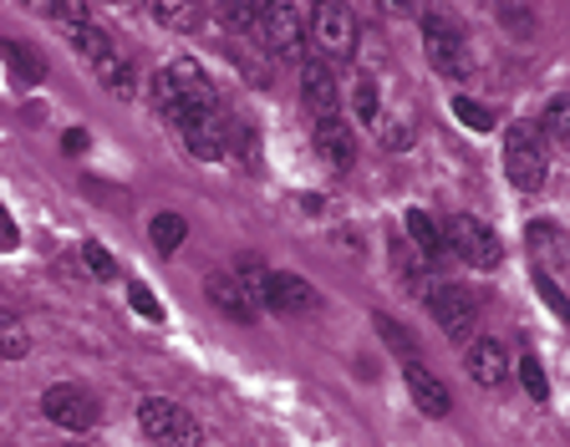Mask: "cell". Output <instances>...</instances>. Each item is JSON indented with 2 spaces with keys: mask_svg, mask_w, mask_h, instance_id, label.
Wrapping results in <instances>:
<instances>
[{
  "mask_svg": "<svg viewBox=\"0 0 570 447\" xmlns=\"http://www.w3.org/2000/svg\"><path fill=\"white\" fill-rule=\"evenodd\" d=\"M439 235H443V249H449V255H459L463 265H474V270H494L499 259H504L499 235L489 229L484 219H474V213H453Z\"/></svg>",
  "mask_w": 570,
  "mask_h": 447,
  "instance_id": "3",
  "label": "cell"
},
{
  "mask_svg": "<svg viewBox=\"0 0 570 447\" xmlns=\"http://www.w3.org/2000/svg\"><path fill=\"white\" fill-rule=\"evenodd\" d=\"M21 245V229H16V219L6 209H0V249H16Z\"/></svg>",
  "mask_w": 570,
  "mask_h": 447,
  "instance_id": "33",
  "label": "cell"
},
{
  "mask_svg": "<svg viewBox=\"0 0 570 447\" xmlns=\"http://www.w3.org/2000/svg\"><path fill=\"white\" fill-rule=\"evenodd\" d=\"M47 16L67 21L71 31H77V26H87V6H77V0H47Z\"/></svg>",
  "mask_w": 570,
  "mask_h": 447,
  "instance_id": "31",
  "label": "cell"
},
{
  "mask_svg": "<svg viewBox=\"0 0 570 447\" xmlns=\"http://www.w3.org/2000/svg\"><path fill=\"white\" fill-rule=\"evenodd\" d=\"M41 413H47L57 427H67V433H87V427H97L102 407H97V397L87 387H77V381H57V387L41 391Z\"/></svg>",
  "mask_w": 570,
  "mask_h": 447,
  "instance_id": "7",
  "label": "cell"
},
{
  "mask_svg": "<svg viewBox=\"0 0 570 447\" xmlns=\"http://www.w3.org/2000/svg\"><path fill=\"white\" fill-rule=\"evenodd\" d=\"M97 77H102L112 92H132V67H128V61H118V57L102 61V67H97Z\"/></svg>",
  "mask_w": 570,
  "mask_h": 447,
  "instance_id": "28",
  "label": "cell"
},
{
  "mask_svg": "<svg viewBox=\"0 0 570 447\" xmlns=\"http://www.w3.org/2000/svg\"><path fill=\"white\" fill-rule=\"evenodd\" d=\"M154 16H158V21H168V26H178V16H184V6H154Z\"/></svg>",
  "mask_w": 570,
  "mask_h": 447,
  "instance_id": "35",
  "label": "cell"
},
{
  "mask_svg": "<svg viewBox=\"0 0 570 447\" xmlns=\"http://www.w3.org/2000/svg\"><path fill=\"white\" fill-rule=\"evenodd\" d=\"M154 249H164V255H174L178 245H184V235H189V224H184V213H154Z\"/></svg>",
  "mask_w": 570,
  "mask_h": 447,
  "instance_id": "20",
  "label": "cell"
},
{
  "mask_svg": "<svg viewBox=\"0 0 570 447\" xmlns=\"http://www.w3.org/2000/svg\"><path fill=\"white\" fill-rule=\"evenodd\" d=\"M530 255H534V265H540V275L566 270L570 245H566V235H560L556 219H534L530 224Z\"/></svg>",
  "mask_w": 570,
  "mask_h": 447,
  "instance_id": "17",
  "label": "cell"
},
{
  "mask_svg": "<svg viewBox=\"0 0 570 447\" xmlns=\"http://www.w3.org/2000/svg\"><path fill=\"white\" fill-rule=\"evenodd\" d=\"M377 336H382V341H387L397 356H403V361H417V341H413V330H403L392 316H377Z\"/></svg>",
  "mask_w": 570,
  "mask_h": 447,
  "instance_id": "24",
  "label": "cell"
},
{
  "mask_svg": "<svg viewBox=\"0 0 570 447\" xmlns=\"http://www.w3.org/2000/svg\"><path fill=\"white\" fill-rule=\"evenodd\" d=\"M352 112H356V122H377V118H382L377 82H372V77H356V87H352Z\"/></svg>",
  "mask_w": 570,
  "mask_h": 447,
  "instance_id": "22",
  "label": "cell"
},
{
  "mask_svg": "<svg viewBox=\"0 0 570 447\" xmlns=\"http://www.w3.org/2000/svg\"><path fill=\"white\" fill-rule=\"evenodd\" d=\"M423 47H428V61H433L443 77H463V71H469V47H463V31L453 16H443V11L423 16Z\"/></svg>",
  "mask_w": 570,
  "mask_h": 447,
  "instance_id": "8",
  "label": "cell"
},
{
  "mask_svg": "<svg viewBox=\"0 0 570 447\" xmlns=\"http://www.w3.org/2000/svg\"><path fill=\"white\" fill-rule=\"evenodd\" d=\"M301 102H306L311 118H336L342 112V92H336V71L326 67L321 57L301 61Z\"/></svg>",
  "mask_w": 570,
  "mask_h": 447,
  "instance_id": "12",
  "label": "cell"
},
{
  "mask_svg": "<svg viewBox=\"0 0 570 447\" xmlns=\"http://www.w3.org/2000/svg\"><path fill=\"white\" fill-rule=\"evenodd\" d=\"M71 447H87V443H71Z\"/></svg>",
  "mask_w": 570,
  "mask_h": 447,
  "instance_id": "36",
  "label": "cell"
},
{
  "mask_svg": "<svg viewBox=\"0 0 570 447\" xmlns=\"http://www.w3.org/2000/svg\"><path fill=\"white\" fill-rule=\"evenodd\" d=\"M403 377H407V391H413V401H417V413L423 417H449L453 413L449 387H443L423 361H403Z\"/></svg>",
  "mask_w": 570,
  "mask_h": 447,
  "instance_id": "14",
  "label": "cell"
},
{
  "mask_svg": "<svg viewBox=\"0 0 570 447\" xmlns=\"http://www.w3.org/2000/svg\"><path fill=\"white\" fill-rule=\"evenodd\" d=\"M534 290H540V295H546V306H550V316H560V320H566V295H560V285L556 280H550V275H540V270H534Z\"/></svg>",
  "mask_w": 570,
  "mask_h": 447,
  "instance_id": "30",
  "label": "cell"
},
{
  "mask_svg": "<svg viewBox=\"0 0 570 447\" xmlns=\"http://www.w3.org/2000/svg\"><path fill=\"white\" fill-rule=\"evenodd\" d=\"M71 47H77L82 61H92V67H102V61L118 57V51H112V36L97 31V26H77V31H71Z\"/></svg>",
  "mask_w": 570,
  "mask_h": 447,
  "instance_id": "19",
  "label": "cell"
},
{
  "mask_svg": "<svg viewBox=\"0 0 570 447\" xmlns=\"http://www.w3.org/2000/svg\"><path fill=\"white\" fill-rule=\"evenodd\" d=\"M128 295H132V306H138V316H142V320H164V306H158L154 290H148L142 280H132V285H128Z\"/></svg>",
  "mask_w": 570,
  "mask_h": 447,
  "instance_id": "29",
  "label": "cell"
},
{
  "mask_svg": "<svg viewBox=\"0 0 570 447\" xmlns=\"http://www.w3.org/2000/svg\"><path fill=\"white\" fill-rule=\"evenodd\" d=\"M407 239H413V245H417V255H423V259H439L443 255V235H439V224H433V219H428V213L423 209H407Z\"/></svg>",
  "mask_w": 570,
  "mask_h": 447,
  "instance_id": "18",
  "label": "cell"
},
{
  "mask_svg": "<svg viewBox=\"0 0 570 447\" xmlns=\"http://www.w3.org/2000/svg\"><path fill=\"white\" fill-rule=\"evenodd\" d=\"M184 148H189V158H204V163H214V158L229 153V132H235V122L225 118V107H214V112H199V118L184 122Z\"/></svg>",
  "mask_w": 570,
  "mask_h": 447,
  "instance_id": "10",
  "label": "cell"
},
{
  "mask_svg": "<svg viewBox=\"0 0 570 447\" xmlns=\"http://www.w3.org/2000/svg\"><path fill=\"white\" fill-rule=\"evenodd\" d=\"M261 36L265 47L275 51V57H291L296 61L301 51H306V21H301L296 6H261Z\"/></svg>",
  "mask_w": 570,
  "mask_h": 447,
  "instance_id": "11",
  "label": "cell"
},
{
  "mask_svg": "<svg viewBox=\"0 0 570 447\" xmlns=\"http://www.w3.org/2000/svg\"><path fill=\"white\" fill-rule=\"evenodd\" d=\"M61 148H67V153H82V148H87V132H82V128H71L67 138H61Z\"/></svg>",
  "mask_w": 570,
  "mask_h": 447,
  "instance_id": "34",
  "label": "cell"
},
{
  "mask_svg": "<svg viewBox=\"0 0 570 447\" xmlns=\"http://www.w3.org/2000/svg\"><path fill=\"white\" fill-rule=\"evenodd\" d=\"M534 132H546L550 142H566L570 138V102H566V97H550L546 118H540V128H534Z\"/></svg>",
  "mask_w": 570,
  "mask_h": 447,
  "instance_id": "23",
  "label": "cell"
},
{
  "mask_svg": "<svg viewBox=\"0 0 570 447\" xmlns=\"http://www.w3.org/2000/svg\"><path fill=\"white\" fill-rule=\"evenodd\" d=\"M463 366H469V377H474L479 387H504V381H510V351H504V341H494V336L469 346Z\"/></svg>",
  "mask_w": 570,
  "mask_h": 447,
  "instance_id": "15",
  "label": "cell"
},
{
  "mask_svg": "<svg viewBox=\"0 0 570 447\" xmlns=\"http://www.w3.org/2000/svg\"><path fill=\"white\" fill-rule=\"evenodd\" d=\"M26 351H31V336H26V326L11 316V310H0V356H6V361H21Z\"/></svg>",
  "mask_w": 570,
  "mask_h": 447,
  "instance_id": "21",
  "label": "cell"
},
{
  "mask_svg": "<svg viewBox=\"0 0 570 447\" xmlns=\"http://www.w3.org/2000/svg\"><path fill=\"white\" fill-rule=\"evenodd\" d=\"M504 173H510V183L520 193H534L546 189V142H540V132L530 128V122H510V132H504Z\"/></svg>",
  "mask_w": 570,
  "mask_h": 447,
  "instance_id": "2",
  "label": "cell"
},
{
  "mask_svg": "<svg viewBox=\"0 0 570 447\" xmlns=\"http://www.w3.org/2000/svg\"><path fill=\"white\" fill-rule=\"evenodd\" d=\"M311 41H316V51H321V61L332 67V61H352L356 57V16L346 11V6H336V0H326V6H316L311 11Z\"/></svg>",
  "mask_w": 570,
  "mask_h": 447,
  "instance_id": "5",
  "label": "cell"
},
{
  "mask_svg": "<svg viewBox=\"0 0 570 447\" xmlns=\"http://www.w3.org/2000/svg\"><path fill=\"white\" fill-rule=\"evenodd\" d=\"M138 427L148 433V443H164V447H199L204 427L194 423L189 407H178L168 397H148L138 407Z\"/></svg>",
  "mask_w": 570,
  "mask_h": 447,
  "instance_id": "4",
  "label": "cell"
},
{
  "mask_svg": "<svg viewBox=\"0 0 570 447\" xmlns=\"http://www.w3.org/2000/svg\"><path fill=\"white\" fill-rule=\"evenodd\" d=\"M204 290H209V300L219 310H225L229 320H255V295H249V285L239 280V275H209V280H204Z\"/></svg>",
  "mask_w": 570,
  "mask_h": 447,
  "instance_id": "16",
  "label": "cell"
},
{
  "mask_svg": "<svg viewBox=\"0 0 570 447\" xmlns=\"http://www.w3.org/2000/svg\"><path fill=\"white\" fill-rule=\"evenodd\" d=\"M6 57L16 61V77H21V82H36V77H41V61H36L26 47H6Z\"/></svg>",
  "mask_w": 570,
  "mask_h": 447,
  "instance_id": "32",
  "label": "cell"
},
{
  "mask_svg": "<svg viewBox=\"0 0 570 447\" xmlns=\"http://www.w3.org/2000/svg\"><path fill=\"white\" fill-rule=\"evenodd\" d=\"M82 259H87V270H92L97 280H118V259L107 255L97 239H87V245H82Z\"/></svg>",
  "mask_w": 570,
  "mask_h": 447,
  "instance_id": "26",
  "label": "cell"
},
{
  "mask_svg": "<svg viewBox=\"0 0 570 447\" xmlns=\"http://www.w3.org/2000/svg\"><path fill=\"white\" fill-rule=\"evenodd\" d=\"M428 310H433V320L443 326L449 341H469L479 326V295L469 285H433L428 290Z\"/></svg>",
  "mask_w": 570,
  "mask_h": 447,
  "instance_id": "6",
  "label": "cell"
},
{
  "mask_svg": "<svg viewBox=\"0 0 570 447\" xmlns=\"http://www.w3.org/2000/svg\"><path fill=\"white\" fill-rule=\"evenodd\" d=\"M316 153H321V163L336 168V173H346V168L356 163V132L342 122V112L316 122Z\"/></svg>",
  "mask_w": 570,
  "mask_h": 447,
  "instance_id": "13",
  "label": "cell"
},
{
  "mask_svg": "<svg viewBox=\"0 0 570 447\" xmlns=\"http://www.w3.org/2000/svg\"><path fill=\"white\" fill-rule=\"evenodd\" d=\"M154 102H158V112H164L174 128H184V122L199 118V112H214V107H219V97H214V82L204 77L199 61H194V57H174L154 77Z\"/></svg>",
  "mask_w": 570,
  "mask_h": 447,
  "instance_id": "1",
  "label": "cell"
},
{
  "mask_svg": "<svg viewBox=\"0 0 570 447\" xmlns=\"http://www.w3.org/2000/svg\"><path fill=\"white\" fill-rule=\"evenodd\" d=\"M255 300L271 310H316L321 295L311 280H301V275L291 270H261V280H255Z\"/></svg>",
  "mask_w": 570,
  "mask_h": 447,
  "instance_id": "9",
  "label": "cell"
},
{
  "mask_svg": "<svg viewBox=\"0 0 570 447\" xmlns=\"http://www.w3.org/2000/svg\"><path fill=\"white\" fill-rule=\"evenodd\" d=\"M520 387L530 391L534 401H550V381H546V366H540V356H524V361H520Z\"/></svg>",
  "mask_w": 570,
  "mask_h": 447,
  "instance_id": "25",
  "label": "cell"
},
{
  "mask_svg": "<svg viewBox=\"0 0 570 447\" xmlns=\"http://www.w3.org/2000/svg\"><path fill=\"white\" fill-rule=\"evenodd\" d=\"M453 112H459V118L469 122V128H479V132L494 128V112H489V107H479L474 97H459V102H453Z\"/></svg>",
  "mask_w": 570,
  "mask_h": 447,
  "instance_id": "27",
  "label": "cell"
}]
</instances>
